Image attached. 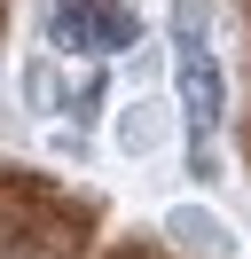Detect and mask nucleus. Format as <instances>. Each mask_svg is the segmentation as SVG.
Wrapping results in <instances>:
<instances>
[{
    "label": "nucleus",
    "instance_id": "obj_2",
    "mask_svg": "<svg viewBox=\"0 0 251 259\" xmlns=\"http://www.w3.org/2000/svg\"><path fill=\"white\" fill-rule=\"evenodd\" d=\"M173 79H181V110H188V126L212 134V126H220V110H228V79H220V63H212V48H204V32H188V39H181Z\"/></svg>",
    "mask_w": 251,
    "mask_h": 259
},
{
    "label": "nucleus",
    "instance_id": "obj_3",
    "mask_svg": "<svg viewBox=\"0 0 251 259\" xmlns=\"http://www.w3.org/2000/svg\"><path fill=\"white\" fill-rule=\"evenodd\" d=\"M165 236H173V243H188V251H204V259H235V236H228V220H220V212L173 204V212H165Z\"/></svg>",
    "mask_w": 251,
    "mask_h": 259
},
{
    "label": "nucleus",
    "instance_id": "obj_1",
    "mask_svg": "<svg viewBox=\"0 0 251 259\" xmlns=\"http://www.w3.org/2000/svg\"><path fill=\"white\" fill-rule=\"evenodd\" d=\"M55 48H78V55H126L141 39V16L126 8V0H55Z\"/></svg>",
    "mask_w": 251,
    "mask_h": 259
},
{
    "label": "nucleus",
    "instance_id": "obj_4",
    "mask_svg": "<svg viewBox=\"0 0 251 259\" xmlns=\"http://www.w3.org/2000/svg\"><path fill=\"white\" fill-rule=\"evenodd\" d=\"M118 142H126V149H157V118L141 110V102H134V110L118 118Z\"/></svg>",
    "mask_w": 251,
    "mask_h": 259
}]
</instances>
